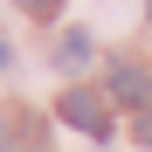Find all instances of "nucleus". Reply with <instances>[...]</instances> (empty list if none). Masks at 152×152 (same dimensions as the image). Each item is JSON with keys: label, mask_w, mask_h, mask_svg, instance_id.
<instances>
[{"label": "nucleus", "mask_w": 152, "mask_h": 152, "mask_svg": "<svg viewBox=\"0 0 152 152\" xmlns=\"http://www.w3.org/2000/svg\"><path fill=\"white\" fill-rule=\"evenodd\" d=\"M111 104L118 111H152V69L145 62H118L111 69Z\"/></svg>", "instance_id": "f257e3e1"}, {"label": "nucleus", "mask_w": 152, "mask_h": 152, "mask_svg": "<svg viewBox=\"0 0 152 152\" xmlns=\"http://www.w3.org/2000/svg\"><path fill=\"white\" fill-rule=\"evenodd\" d=\"M62 118L76 124V132H90V138H111V118H104V97H90V90H69V97H62Z\"/></svg>", "instance_id": "f03ea898"}, {"label": "nucleus", "mask_w": 152, "mask_h": 152, "mask_svg": "<svg viewBox=\"0 0 152 152\" xmlns=\"http://www.w3.org/2000/svg\"><path fill=\"white\" fill-rule=\"evenodd\" d=\"M83 62H90V35H62V48H56V69H69V76H76Z\"/></svg>", "instance_id": "7ed1b4c3"}, {"label": "nucleus", "mask_w": 152, "mask_h": 152, "mask_svg": "<svg viewBox=\"0 0 152 152\" xmlns=\"http://www.w3.org/2000/svg\"><path fill=\"white\" fill-rule=\"evenodd\" d=\"M21 7H28V14H56L62 0H21Z\"/></svg>", "instance_id": "20e7f679"}, {"label": "nucleus", "mask_w": 152, "mask_h": 152, "mask_svg": "<svg viewBox=\"0 0 152 152\" xmlns=\"http://www.w3.org/2000/svg\"><path fill=\"white\" fill-rule=\"evenodd\" d=\"M138 145H152V111H145V118H138Z\"/></svg>", "instance_id": "39448f33"}, {"label": "nucleus", "mask_w": 152, "mask_h": 152, "mask_svg": "<svg viewBox=\"0 0 152 152\" xmlns=\"http://www.w3.org/2000/svg\"><path fill=\"white\" fill-rule=\"evenodd\" d=\"M7 62H14V48H7V42H0V69H7Z\"/></svg>", "instance_id": "423d86ee"}, {"label": "nucleus", "mask_w": 152, "mask_h": 152, "mask_svg": "<svg viewBox=\"0 0 152 152\" xmlns=\"http://www.w3.org/2000/svg\"><path fill=\"white\" fill-rule=\"evenodd\" d=\"M0 152H14V138H7V124H0Z\"/></svg>", "instance_id": "0eeeda50"}, {"label": "nucleus", "mask_w": 152, "mask_h": 152, "mask_svg": "<svg viewBox=\"0 0 152 152\" xmlns=\"http://www.w3.org/2000/svg\"><path fill=\"white\" fill-rule=\"evenodd\" d=\"M145 14H152V0H145Z\"/></svg>", "instance_id": "6e6552de"}]
</instances>
